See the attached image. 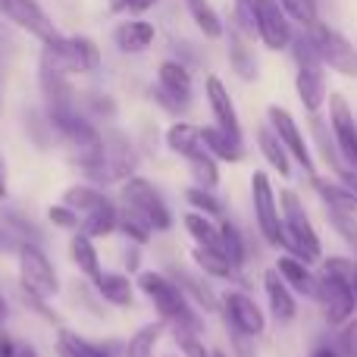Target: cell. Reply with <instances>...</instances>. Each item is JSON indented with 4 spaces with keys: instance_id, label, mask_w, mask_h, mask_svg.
<instances>
[{
    "instance_id": "obj_1",
    "label": "cell",
    "mask_w": 357,
    "mask_h": 357,
    "mask_svg": "<svg viewBox=\"0 0 357 357\" xmlns=\"http://www.w3.org/2000/svg\"><path fill=\"white\" fill-rule=\"evenodd\" d=\"M354 273L357 264L348 257H326L323 270L317 273V301L323 307V320L329 326H345L354 317Z\"/></svg>"
},
{
    "instance_id": "obj_2",
    "label": "cell",
    "mask_w": 357,
    "mask_h": 357,
    "mask_svg": "<svg viewBox=\"0 0 357 357\" xmlns=\"http://www.w3.org/2000/svg\"><path fill=\"white\" fill-rule=\"evenodd\" d=\"M291 56H295V91H298V100H301V107L310 113V116H317V113L323 110V104H326V66H323L320 54H317L314 41H310L307 31H301V35L291 38Z\"/></svg>"
},
{
    "instance_id": "obj_3",
    "label": "cell",
    "mask_w": 357,
    "mask_h": 357,
    "mask_svg": "<svg viewBox=\"0 0 357 357\" xmlns=\"http://www.w3.org/2000/svg\"><path fill=\"white\" fill-rule=\"evenodd\" d=\"M279 210H282V235H285L289 254L307 260V264L323 260V241H320V235H317L314 222H310L307 210H304L301 197L291 188L279 191Z\"/></svg>"
},
{
    "instance_id": "obj_4",
    "label": "cell",
    "mask_w": 357,
    "mask_h": 357,
    "mask_svg": "<svg viewBox=\"0 0 357 357\" xmlns=\"http://www.w3.org/2000/svg\"><path fill=\"white\" fill-rule=\"evenodd\" d=\"M41 60L66 75H85L98 73L100 47L88 35H56L54 41L41 47Z\"/></svg>"
},
{
    "instance_id": "obj_5",
    "label": "cell",
    "mask_w": 357,
    "mask_h": 357,
    "mask_svg": "<svg viewBox=\"0 0 357 357\" xmlns=\"http://www.w3.org/2000/svg\"><path fill=\"white\" fill-rule=\"evenodd\" d=\"M16 264H19V285H22L25 291L44 298V301H50V298L60 291L56 270H54V264H50V257L44 254L41 245L22 241L16 251Z\"/></svg>"
},
{
    "instance_id": "obj_6",
    "label": "cell",
    "mask_w": 357,
    "mask_h": 357,
    "mask_svg": "<svg viewBox=\"0 0 357 357\" xmlns=\"http://www.w3.org/2000/svg\"><path fill=\"white\" fill-rule=\"evenodd\" d=\"M304 31H307L310 41H314L323 66L339 73V75H345V79H357V47L339 29H333L329 22H320V19H317V22Z\"/></svg>"
},
{
    "instance_id": "obj_7",
    "label": "cell",
    "mask_w": 357,
    "mask_h": 357,
    "mask_svg": "<svg viewBox=\"0 0 357 357\" xmlns=\"http://www.w3.org/2000/svg\"><path fill=\"white\" fill-rule=\"evenodd\" d=\"M119 201H123V207L142 213L144 220L154 226V232H167V229L173 226V213H169L167 201H163V195L154 188V182H148V178L129 176L123 185H119Z\"/></svg>"
},
{
    "instance_id": "obj_8",
    "label": "cell",
    "mask_w": 357,
    "mask_h": 357,
    "mask_svg": "<svg viewBox=\"0 0 357 357\" xmlns=\"http://www.w3.org/2000/svg\"><path fill=\"white\" fill-rule=\"evenodd\" d=\"M251 204H254V220H257V229H260V235H264V241L270 248H285L279 197H276V191H273L270 176L260 173V169L251 176Z\"/></svg>"
},
{
    "instance_id": "obj_9",
    "label": "cell",
    "mask_w": 357,
    "mask_h": 357,
    "mask_svg": "<svg viewBox=\"0 0 357 357\" xmlns=\"http://www.w3.org/2000/svg\"><path fill=\"white\" fill-rule=\"evenodd\" d=\"M138 154L129 144L123 132H107L104 135V157H100L98 169L88 176L91 185H123L129 176H135Z\"/></svg>"
},
{
    "instance_id": "obj_10",
    "label": "cell",
    "mask_w": 357,
    "mask_h": 357,
    "mask_svg": "<svg viewBox=\"0 0 357 357\" xmlns=\"http://www.w3.org/2000/svg\"><path fill=\"white\" fill-rule=\"evenodd\" d=\"M151 98L167 113H185L191 107V73L185 63L163 60L157 66V85L151 88Z\"/></svg>"
},
{
    "instance_id": "obj_11",
    "label": "cell",
    "mask_w": 357,
    "mask_h": 357,
    "mask_svg": "<svg viewBox=\"0 0 357 357\" xmlns=\"http://www.w3.org/2000/svg\"><path fill=\"white\" fill-rule=\"evenodd\" d=\"M254 31L266 50H289L295 29L289 13L279 6V0H257L254 3Z\"/></svg>"
},
{
    "instance_id": "obj_12",
    "label": "cell",
    "mask_w": 357,
    "mask_h": 357,
    "mask_svg": "<svg viewBox=\"0 0 357 357\" xmlns=\"http://www.w3.org/2000/svg\"><path fill=\"white\" fill-rule=\"evenodd\" d=\"M266 123H270V129L279 135V142L285 144V151L291 154V160L301 163L304 173L314 178L317 176V163H314V154H310V144H307V138H304L301 126L295 123V116H291L285 107L273 104V107H266Z\"/></svg>"
},
{
    "instance_id": "obj_13",
    "label": "cell",
    "mask_w": 357,
    "mask_h": 357,
    "mask_svg": "<svg viewBox=\"0 0 357 357\" xmlns=\"http://www.w3.org/2000/svg\"><path fill=\"white\" fill-rule=\"evenodd\" d=\"M220 310L226 317V329H235V333H245V335H264L266 333V314L260 310V304L254 301L248 291H226L220 298Z\"/></svg>"
},
{
    "instance_id": "obj_14",
    "label": "cell",
    "mask_w": 357,
    "mask_h": 357,
    "mask_svg": "<svg viewBox=\"0 0 357 357\" xmlns=\"http://www.w3.org/2000/svg\"><path fill=\"white\" fill-rule=\"evenodd\" d=\"M0 13H3L16 29H22L25 35L38 38L41 44H50L56 35H60L38 0H0Z\"/></svg>"
},
{
    "instance_id": "obj_15",
    "label": "cell",
    "mask_w": 357,
    "mask_h": 357,
    "mask_svg": "<svg viewBox=\"0 0 357 357\" xmlns=\"http://www.w3.org/2000/svg\"><path fill=\"white\" fill-rule=\"evenodd\" d=\"M329 129H333L342 163L357 173V123H354L351 107H348V100L342 98V94L329 98Z\"/></svg>"
},
{
    "instance_id": "obj_16",
    "label": "cell",
    "mask_w": 357,
    "mask_h": 357,
    "mask_svg": "<svg viewBox=\"0 0 357 357\" xmlns=\"http://www.w3.org/2000/svg\"><path fill=\"white\" fill-rule=\"evenodd\" d=\"M163 273L182 289V295L191 301V307H197L201 314H216V310H220V295H216L213 285L204 279V273H191L178 264H169Z\"/></svg>"
},
{
    "instance_id": "obj_17",
    "label": "cell",
    "mask_w": 357,
    "mask_h": 357,
    "mask_svg": "<svg viewBox=\"0 0 357 357\" xmlns=\"http://www.w3.org/2000/svg\"><path fill=\"white\" fill-rule=\"evenodd\" d=\"M204 94H207V104H210V110H213L216 126L226 129L229 135L241 138V119H238V110H235V104H232L229 88L222 85L216 75H207V82H204Z\"/></svg>"
},
{
    "instance_id": "obj_18",
    "label": "cell",
    "mask_w": 357,
    "mask_h": 357,
    "mask_svg": "<svg viewBox=\"0 0 357 357\" xmlns=\"http://www.w3.org/2000/svg\"><path fill=\"white\" fill-rule=\"evenodd\" d=\"M264 291H266V304H270L273 317L279 323H291L298 317V301H295V291L285 285V279L276 273V266L264 273Z\"/></svg>"
},
{
    "instance_id": "obj_19",
    "label": "cell",
    "mask_w": 357,
    "mask_h": 357,
    "mask_svg": "<svg viewBox=\"0 0 357 357\" xmlns=\"http://www.w3.org/2000/svg\"><path fill=\"white\" fill-rule=\"evenodd\" d=\"M154 38H157L154 25L144 22L142 16H132L113 29V44H116L123 54H144V50L154 44Z\"/></svg>"
},
{
    "instance_id": "obj_20",
    "label": "cell",
    "mask_w": 357,
    "mask_h": 357,
    "mask_svg": "<svg viewBox=\"0 0 357 357\" xmlns=\"http://www.w3.org/2000/svg\"><path fill=\"white\" fill-rule=\"evenodd\" d=\"M276 273L285 279V285H289L295 295H304V298L317 295V273L310 270L307 260L295 257V254H282V257L276 260Z\"/></svg>"
},
{
    "instance_id": "obj_21",
    "label": "cell",
    "mask_w": 357,
    "mask_h": 357,
    "mask_svg": "<svg viewBox=\"0 0 357 357\" xmlns=\"http://www.w3.org/2000/svg\"><path fill=\"white\" fill-rule=\"evenodd\" d=\"M314 191L320 195V201L329 207V213H348V216H357V191L348 188L345 182H329V178H320L314 176Z\"/></svg>"
},
{
    "instance_id": "obj_22",
    "label": "cell",
    "mask_w": 357,
    "mask_h": 357,
    "mask_svg": "<svg viewBox=\"0 0 357 357\" xmlns=\"http://www.w3.org/2000/svg\"><path fill=\"white\" fill-rule=\"evenodd\" d=\"M201 138H204V148H207L216 160H226V163L245 160V142L229 135V132L220 129V126H201Z\"/></svg>"
},
{
    "instance_id": "obj_23",
    "label": "cell",
    "mask_w": 357,
    "mask_h": 357,
    "mask_svg": "<svg viewBox=\"0 0 357 357\" xmlns=\"http://www.w3.org/2000/svg\"><path fill=\"white\" fill-rule=\"evenodd\" d=\"M69 260H73L75 270H79L85 279H91V282H98L100 273H104L100 254H98V248H94V238H88V235L79 232V229H75L73 238H69Z\"/></svg>"
},
{
    "instance_id": "obj_24",
    "label": "cell",
    "mask_w": 357,
    "mask_h": 357,
    "mask_svg": "<svg viewBox=\"0 0 357 357\" xmlns=\"http://www.w3.org/2000/svg\"><path fill=\"white\" fill-rule=\"evenodd\" d=\"M91 285L100 301L113 304V307H132L135 304V282L126 273H100V279Z\"/></svg>"
},
{
    "instance_id": "obj_25",
    "label": "cell",
    "mask_w": 357,
    "mask_h": 357,
    "mask_svg": "<svg viewBox=\"0 0 357 357\" xmlns=\"http://www.w3.org/2000/svg\"><path fill=\"white\" fill-rule=\"evenodd\" d=\"M257 148H260V154H264V160L270 163L279 176H282V178L291 176V154L285 151V144L279 142L276 132L270 129V123L257 126Z\"/></svg>"
},
{
    "instance_id": "obj_26",
    "label": "cell",
    "mask_w": 357,
    "mask_h": 357,
    "mask_svg": "<svg viewBox=\"0 0 357 357\" xmlns=\"http://www.w3.org/2000/svg\"><path fill=\"white\" fill-rule=\"evenodd\" d=\"M167 148L173 151V154L185 157V160H191V157L204 154V138H201V126H191V123H173L167 129Z\"/></svg>"
},
{
    "instance_id": "obj_27",
    "label": "cell",
    "mask_w": 357,
    "mask_h": 357,
    "mask_svg": "<svg viewBox=\"0 0 357 357\" xmlns=\"http://www.w3.org/2000/svg\"><path fill=\"white\" fill-rule=\"evenodd\" d=\"M185 10H188L191 22L197 25V31L204 38H210V41L226 38V22H222V16L216 13V6L210 0H185Z\"/></svg>"
},
{
    "instance_id": "obj_28",
    "label": "cell",
    "mask_w": 357,
    "mask_h": 357,
    "mask_svg": "<svg viewBox=\"0 0 357 357\" xmlns=\"http://www.w3.org/2000/svg\"><path fill=\"white\" fill-rule=\"evenodd\" d=\"M226 38H229V63H232V69L238 73V79H245V82L257 79V60H254L251 47H248V38L241 35L235 25L226 29Z\"/></svg>"
},
{
    "instance_id": "obj_29",
    "label": "cell",
    "mask_w": 357,
    "mask_h": 357,
    "mask_svg": "<svg viewBox=\"0 0 357 357\" xmlns=\"http://www.w3.org/2000/svg\"><path fill=\"white\" fill-rule=\"evenodd\" d=\"M191 257H195L197 270L207 273V276H213V279H235V276H238V266H235L232 260H229L226 254L220 251V248H201V245H195Z\"/></svg>"
},
{
    "instance_id": "obj_30",
    "label": "cell",
    "mask_w": 357,
    "mask_h": 357,
    "mask_svg": "<svg viewBox=\"0 0 357 357\" xmlns=\"http://www.w3.org/2000/svg\"><path fill=\"white\" fill-rule=\"evenodd\" d=\"M116 226H119V207L110 201V204H104V207L82 216L79 232H85L88 238H107V235L116 232Z\"/></svg>"
},
{
    "instance_id": "obj_31",
    "label": "cell",
    "mask_w": 357,
    "mask_h": 357,
    "mask_svg": "<svg viewBox=\"0 0 357 357\" xmlns=\"http://www.w3.org/2000/svg\"><path fill=\"white\" fill-rule=\"evenodd\" d=\"M63 204H69L79 216H85V213H91V210L110 204V197H107V191L98 188V185H73V188L63 191Z\"/></svg>"
},
{
    "instance_id": "obj_32",
    "label": "cell",
    "mask_w": 357,
    "mask_h": 357,
    "mask_svg": "<svg viewBox=\"0 0 357 357\" xmlns=\"http://www.w3.org/2000/svg\"><path fill=\"white\" fill-rule=\"evenodd\" d=\"M216 248H220L238 270L248 264V238L232 220H220V245Z\"/></svg>"
},
{
    "instance_id": "obj_33",
    "label": "cell",
    "mask_w": 357,
    "mask_h": 357,
    "mask_svg": "<svg viewBox=\"0 0 357 357\" xmlns=\"http://www.w3.org/2000/svg\"><path fill=\"white\" fill-rule=\"evenodd\" d=\"M310 132H314V142H317V148H320V154H323V160H326V167H333V173L339 176L342 169H345V163H342V154H339V148H335L333 129H329L326 119H320V113L310 119Z\"/></svg>"
},
{
    "instance_id": "obj_34",
    "label": "cell",
    "mask_w": 357,
    "mask_h": 357,
    "mask_svg": "<svg viewBox=\"0 0 357 357\" xmlns=\"http://www.w3.org/2000/svg\"><path fill=\"white\" fill-rule=\"evenodd\" d=\"M163 326H167L163 320L144 323V326L123 345V357H154V348H157V342H160V335H163Z\"/></svg>"
},
{
    "instance_id": "obj_35",
    "label": "cell",
    "mask_w": 357,
    "mask_h": 357,
    "mask_svg": "<svg viewBox=\"0 0 357 357\" xmlns=\"http://www.w3.org/2000/svg\"><path fill=\"white\" fill-rule=\"evenodd\" d=\"M116 232H123L126 238H129V245H138V248L148 245V241L154 238V226H151L142 213H135V210H129V207H119Z\"/></svg>"
},
{
    "instance_id": "obj_36",
    "label": "cell",
    "mask_w": 357,
    "mask_h": 357,
    "mask_svg": "<svg viewBox=\"0 0 357 357\" xmlns=\"http://www.w3.org/2000/svg\"><path fill=\"white\" fill-rule=\"evenodd\" d=\"M182 222H185V232L195 238V245H201V248H216L220 245V222H213L210 216L191 210V213H185Z\"/></svg>"
},
{
    "instance_id": "obj_37",
    "label": "cell",
    "mask_w": 357,
    "mask_h": 357,
    "mask_svg": "<svg viewBox=\"0 0 357 357\" xmlns=\"http://www.w3.org/2000/svg\"><path fill=\"white\" fill-rule=\"evenodd\" d=\"M56 354L60 357H113L107 348L94 345V342L69 333V329H60V335H56Z\"/></svg>"
},
{
    "instance_id": "obj_38",
    "label": "cell",
    "mask_w": 357,
    "mask_h": 357,
    "mask_svg": "<svg viewBox=\"0 0 357 357\" xmlns=\"http://www.w3.org/2000/svg\"><path fill=\"white\" fill-rule=\"evenodd\" d=\"M0 220H3V226L10 229L19 241H35V245H44L41 226H38L35 220H29L25 213H19V210H0Z\"/></svg>"
},
{
    "instance_id": "obj_39",
    "label": "cell",
    "mask_w": 357,
    "mask_h": 357,
    "mask_svg": "<svg viewBox=\"0 0 357 357\" xmlns=\"http://www.w3.org/2000/svg\"><path fill=\"white\" fill-rule=\"evenodd\" d=\"M185 201L191 204V210H197V213L210 216V220H222V213H226V204L216 197L213 188H201V185H191V188L185 191Z\"/></svg>"
},
{
    "instance_id": "obj_40",
    "label": "cell",
    "mask_w": 357,
    "mask_h": 357,
    "mask_svg": "<svg viewBox=\"0 0 357 357\" xmlns=\"http://www.w3.org/2000/svg\"><path fill=\"white\" fill-rule=\"evenodd\" d=\"M185 163H188V173L195 178V185H201V188H216L220 185V167H216V157L210 151H204V154L191 157Z\"/></svg>"
},
{
    "instance_id": "obj_41",
    "label": "cell",
    "mask_w": 357,
    "mask_h": 357,
    "mask_svg": "<svg viewBox=\"0 0 357 357\" xmlns=\"http://www.w3.org/2000/svg\"><path fill=\"white\" fill-rule=\"evenodd\" d=\"M25 126H29V138L38 144V148H50V142H54V126H50L47 113H38L31 110L29 116H25Z\"/></svg>"
},
{
    "instance_id": "obj_42",
    "label": "cell",
    "mask_w": 357,
    "mask_h": 357,
    "mask_svg": "<svg viewBox=\"0 0 357 357\" xmlns=\"http://www.w3.org/2000/svg\"><path fill=\"white\" fill-rule=\"evenodd\" d=\"M279 6L289 13L291 22H301L304 29H310V25L320 19V13H317V0H279Z\"/></svg>"
},
{
    "instance_id": "obj_43",
    "label": "cell",
    "mask_w": 357,
    "mask_h": 357,
    "mask_svg": "<svg viewBox=\"0 0 357 357\" xmlns=\"http://www.w3.org/2000/svg\"><path fill=\"white\" fill-rule=\"evenodd\" d=\"M0 357H38V348L19 335L0 329Z\"/></svg>"
},
{
    "instance_id": "obj_44",
    "label": "cell",
    "mask_w": 357,
    "mask_h": 357,
    "mask_svg": "<svg viewBox=\"0 0 357 357\" xmlns=\"http://www.w3.org/2000/svg\"><path fill=\"white\" fill-rule=\"evenodd\" d=\"M329 226L339 232V238L345 241L348 248L354 251L357 257V216H348V213H329Z\"/></svg>"
},
{
    "instance_id": "obj_45",
    "label": "cell",
    "mask_w": 357,
    "mask_h": 357,
    "mask_svg": "<svg viewBox=\"0 0 357 357\" xmlns=\"http://www.w3.org/2000/svg\"><path fill=\"white\" fill-rule=\"evenodd\" d=\"M47 220L54 222L56 229H69V232H75V229L82 226V216L75 213L69 204H54V207L47 210Z\"/></svg>"
},
{
    "instance_id": "obj_46",
    "label": "cell",
    "mask_w": 357,
    "mask_h": 357,
    "mask_svg": "<svg viewBox=\"0 0 357 357\" xmlns=\"http://www.w3.org/2000/svg\"><path fill=\"white\" fill-rule=\"evenodd\" d=\"M339 354L357 357V317H351V320L342 326V333H339Z\"/></svg>"
},
{
    "instance_id": "obj_47",
    "label": "cell",
    "mask_w": 357,
    "mask_h": 357,
    "mask_svg": "<svg viewBox=\"0 0 357 357\" xmlns=\"http://www.w3.org/2000/svg\"><path fill=\"white\" fill-rule=\"evenodd\" d=\"M178 348H182V357H213L207 345H204L201 335H178Z\"/></svg>"
},
{
    "instance_id": "obj_48",
    "label": "cell",
    "mask_w": 357,
    "mask_h": 357,
    "mask_svg": "<svg viewBox=\"0 0 357 357\" xmlns=\"http://www.w3.org/2000/svg\"><path fill=\"white\" fill-rule=\"evenodd\" d=\"M13 56H16V41H13L10 29H3V25H0V75L13 66Z\"/></svg>"
},
{
    "instance_id": "obj_49",
    "label": "cell",
    "mask_w": 357,
    "mask_h": 357,
    "mask_svg": "<svg viewBox=\"0 0 357 357\" xmlns=\"http://www.w3.org/2000/svg\"><path fill=\"white\" fill-rule=\"evenodd\" d=\"M19 298H22L25 307H31L38 317H44V320H50V323H56V314H54V310H47V301H44V298H38V295H31V291H25L22 285H19Z\"/></svg>"
},
{
    "instance_id": "obj_50",
    "label": "cell",
    "mask_w": 357,
    "mask_h": 357,
    "mask_svg": "<svg viewBox=\"0 0 357 357\" xmlns=\"http://www.w3.org/2000/svg\"><path fill=\"white\" fill-rule=\"evenodd\" d=\"M232 333V354L235 357H257V345H254V335H245V333Z\"/></svg>"
},
{
    "instance_id": "obj_51",
    "label": "cell",
    "mask_w": 357,
    "mask_h": 357,
    "mask_svg": "<svg viewBox=\"0 0 357 357\" xmlns=\"http://www.w3.org/2000/svg\"><path fill=\"white\" fill-rule=\"evenodd\" d=\"M19 245H22V241H19L16 235L3 226V220H0V254H16Z\"/></svg>"
},
{
    "instance_id": "obj_52",
    "label": "cell",
    "mask_w": 357,
    "mask_h": 357,
    "mask_svg": "<svg viewBox=\"0 0 357 357\" xmlns=\"http://www.w3.org/2000/svg\"><path fill=\"white\" fill-rule=\"evenodd\" d=\"M160 0H129L126 3V13H132V16H142V13H148L151 6H157Z\"/></svg>"
},
{
    "instance_id": "obj_53",
    "label": "cell",
    "mask_w": 357,
    "mask_h": 357,
    "mask_svg": "<svg viewBox=\"0 0 357 357\" xmlns=\"http://www.w3.org/2000/svg\"><path fill=\"white\" fill-rule=\"evenodd\" d=\"M10 195V169H6V157L0 154V201H6Z\"/></svg>"
},
{
    "instance_id": "obj_54",
    "label": "cell",
    "mask_w": 357,
    "mask_h": 357,
    "mask_svg": "<svg viewBox=\"0 0 357 357\" xmlns=\"http://www.w3.org/2000/svg\"><path fill=\"white\" fill-rule=\"evenodd\" d=\"M123 257H126L123 264H126V270H129V273H135V270H138V264H142V260H138V245H132L129 251L123 254Z\"/></svg>"
},
{
    "instance_id": "obj_55",
    "label": "cell",
    "mask_w": 357,
    "mask_h": 357,
    "mask_svg": "<svg viewBox=\"0 0 357 357\" xmlns=\"http://www.w3.org/2000/svg\"><path fill=\"white\" fill-rule=\"evenodd\" d=\"M310 357H342V354H339V348H333V345H317L314 351H310Z\"/></svg>"
},
{
    "instance_id": "obj_56",
    "label": "cell",
    "mask_w": 357,
    "mask_h": 357,
    "mask_svg": "<svg viewBox=\"0 0 357 357\" xmlns=\"http://www.w3.org/2000/svg\"><path fill=\"white\" fill-rule=\"evenodd\" d=\"M339 178L348 185V188H354V191H357V173H354V169H348V167H345V169L339 173Z\"/></svg>"
},
{
    "instance_id": "obj_57",
    "label": "cell",
    "mask_w": 357,
    "mask_h": 357,
    "mask_svg": "<svg viewBox=\"0 0 357 357\" xmlns=\"http://www.w3.org/2000/svg\"><path fill=\"white\" fill-rule=\"evenodd\" d=\"M6 320H10V304H6V295L0 291V326H3Z\"/></svg>"
},
{
    "instance_id": "obj_58",
    "label": "cell",
    "mask_w": 357,
    "mask_h": 357,
    "mask_svg": "<svg viewBox=\"0 0 357 357\" xmlns=\"http://www.w3.org/2000/svg\"><path fill=\"white\" fill-rule=\"evenodd\" d=\"M126 3H129V0H110V10L113 13H126Z\"/></svg>"
},
{
    "instance_id": "obj_59",
    "label": "cell",
    "mask_w": 357,
    "mask_h": 357,
    "mask_svg": "<svg viewBox=\"0 0 357 357\" xmlns=\"http://www.w3.org/2000/svg\"><path fill=\"white\" fill-rule=\"evenodd\" d=\"M213 357H229L226 351H213Z\"/></svg>"
},
{
    "instance_id": "obj_60",
    "label": "cell",
    "mask_w": 357,
    "mask_h": 357,
    "mask_svg": "<svg viewBox=\"0 0 357 357\" xmlns=\"http://www.w3.org/2000/svg\"><path fill=\"white\" fill-rule=\"evenodd\" d=\"M354 298H357V273H354Z\"/></svg>"
},
{
    "instance_id": "obj_61",
    "label": "cell",
    "mask_w": 357,
    "mask_h": 357,
    "mask_svg": "<svg viewBox=\"0 0 357 357\" xmlns=\"http://www.w3.org/2000/svg\"><path fill=\"white\" fill-rule=\"evenodd\" d=\"M0 104H3V94H0Z\"/></svg>"
}]
</instances>
